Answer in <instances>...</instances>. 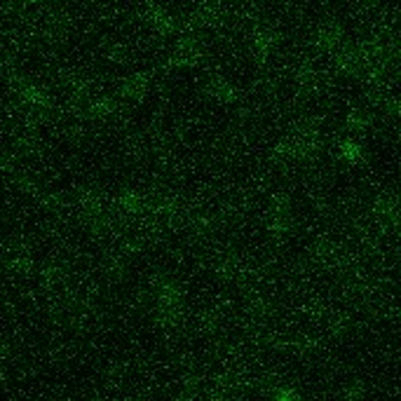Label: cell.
Masks as SVG:
<instances>
[{
    "label": "cell",
    "instance_id": "6da1fadb",
    "mask_svg": "<svg viewBox=\"0 0 401 401\" xmlns=\"http://www.w3.org/2000/svg\"><path fill=\"white\" fill-rule=\"evenodd\" d=\"M143 89H145V80H143V78H132L129 82H125L122 92H125L127 97L136 99V97H141V94H143Z\"/></svg>",
    "mask_w": 401,
    "mask_h": 401
},
{
    "label": "cell",
    "instance_id": "7a4b0ae2",
    "mask_svg": "<svg viewBox=\"0 0 401 401\" xmlns=\"http://www.w3.org/2000/svg\"><path fill=\"white\" fill-rule=\"evenodd\" d=\"M211 92H216V97L218 99H228V97H233V89L228 87L223 80H216V85H211Z\"/></svg>",
    "mask_w": 401,
    "mask_h": 401
}]
</instances>
